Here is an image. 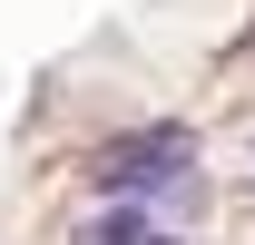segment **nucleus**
I'll list each match as a JSON object with an SVG mask.
<instances>
[{
	"label": "nucleus",
	"instance_id": "f257e3e1",
	"mask_svg": "<svg viewBox=\"0 0 255 245\" xmlns=\"http://www.w3.org/2000/svg\"><path fill=\"white\" fill-rule=\"evenodd\" d=\"M187 167H196L187 127H147V137H118L98 157V186L108 196H147V186H187Z\"/></svg>",
	"mask_w": 255,
	"mask_h": 245
},
{
	"label": "nucleus",
	"instance_id": "f03ea898",
	"mask_svg": "<svg viewBox=\"0 0 255 245\" xmlns=\"http://www.w3.org/2000/svg\"><path fill=\"white\" fill-rule=\"evenodd\" d=\"M89 245H177V236H167V226H147V216H98Z\"/></svg>",
	"mask_w": 255,
	"mask_h": 245
}]
</instances>
